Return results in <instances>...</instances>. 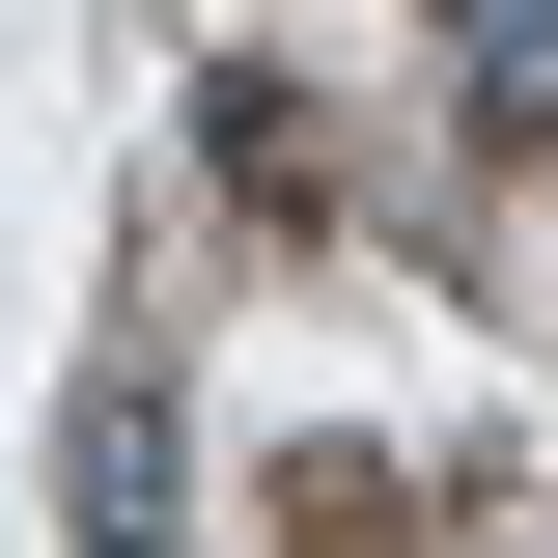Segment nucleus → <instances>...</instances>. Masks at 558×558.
Instances as JSON below:
<instances>
[{"mask_svg": "<svg viewBox=\"0 0 558 558\" xmlns=\"http://www.w3.org/2000/svg\"><path fill=\"white\" fill-rule=\"evenodd\" d=\"M447 84H475L502 168H558V0H447Z\"/></svg>", "mask_w": 558, "mask_h": 558, "instance_id": "nucleus-1", "label": "nucleus"}, {"mask_svg": "<svg viewBox=\"0 0 558 558\" xmlns=\"http://www.w3.org/2000/svg\"><path fill=\"white\" fill-rule=\"evenodd\" d=\"M84 558H168V391H140V363L84 391Z\"/></svg>", "mask_w": 558, "mask_h": 558, "instance_id": "nucleus-2", "label": "nucleus"}]
</instances>
